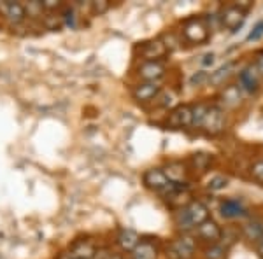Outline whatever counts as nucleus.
<instances>
[{
  "instance_id": "1",
  "label": "nucleus",
  "mask_w": 263,
  "mask_h": 259,
  "mask_svg": "<svg viewBox=\"0 0 263 259\" xmlns=\"http://www.w3.org/2000/svg\"><path fill=\"white\" fill-rule=\"evenodd\" d=\"M205 219H209L207 207L202 202L193 200L176 214V226L181 231H190V229L197 228L198 224H202Z\"/></svg>"
},
{
  "instance_id": "2",
  "label": "nucleus",
  "mask_w": 263,
  "mask_h": 259,
  "mask_svg": "<svg viewBox=\"0 0 263 259\" xmlns=\"http://www.w3.org/2000/svg\"><path fill=\"white\" fill-rule=\"evenodd\" d=\"M182 35L192 44H203L209 39V25L203 18H190L182 25Z\"/></svg>"
},
{
  "instance_id": "3",
  "label": "nucleus",
  "mask_w": 263,
  "mask_h": 259,
  "mask_svg": "<svg viewBox=\"0 0 263 259\" xmlns=\"http://www.w3.org/2000/svg\"><path fill=\"white\" fill-rule=\"evenodd\" d=\"M195 252H197V242L188 235L174 238L167 247L168 259H193Z\"/></svg>"
},
{
  "instance_id": "4",
  "label": "nucleus",
  "mask_w": 263,
  "mask_h": 259,
  "mask_svg": "<svg viewBox=\"0 0 263 259\" xmlns=\"http://www.w3.org/2000/svg\"><path fill=\"white\" fill-rule=\"evenodd\" d=\"M224 125H227L224 110L219 107V105H209L205 116H203L200 128L205 131L207 135H219L224 130Z\"/></svg>"
},
{
  "instance_id": "5",
  "label": "nucleus",
  "mask_w": 263,
  "mask_h": 259,
  "mask_svg": "<svg viewBox=\"0 0 263 259\" xmlns=\"http://www.w3.org/2000/svg\"><path fill=\"white\" fill-rule=\"evenodd\" d=\"M219 21H221V27L235 33L246 21V11L240 9L239 6H227L224 9L219 12Z\"/></svg>"
},
{
  "instance_id": "6",
  "label": "nucleus",
  "mask_w": 263,
  "mask_h": 259,
  "mask_svg": "<svg viewBox=\"0 0 263 259\" xmlns=\"http://www.w3.org/2000/svg\"><path fill=\"white\" fill-rule=\"evenodd\" d=\"M139 51H141V56L146 62H160L168 53L167 46H165L162 39H153L149 42H144Z\"/></svg>"
},
{
  "instance_id": "7",
  "label": "nucleus",
  "mask_w": 263,
  "mask_h": 259,
  "mask_svg": "<svg viewBox=\"0 0 263 259\" xmlns=\"http://www.w3.org/2000/svg\"><path fill=\"white\" fill-rule=\"evenodd\" d=\"M144 184L149 189L160 191V193H165L168 188L172 186V182L167 179V175L163 173V170L160 168H151L144 173Z\"/></svg>"
},
{
  "instance_id": "8",
  "label": "nucleus",
  "mask_w": 263,
  "mask_h": 259,
  "mask_svg": "<svg viewBox=\"0 0 263 259\" xmlns=\"http://www.w3.org/2000/svg\"><path fill=\"white\" fill-rule=\"evenodd\" d=\"M167 125L171 128H184V126H192V107L190 105H179L171 112L167 119Z\"/></svg>"
},
{
  "instance_id": "9",
  "label": "nucleus",
  "mask_w": 263,
  "mask_h": 259,
  "mask_svg": "<svg viewBox=\"0 0 263 259\" xmlns=\"http://www.w3.org/2000/svg\"><path fill=\"white\" fill-rule=\"evenodd\" d=\"M197 233H198V236H200L202 240L209 242L211 245L219 244V240H221V236H223L221 228H219L213 219H205L202 224H198Z\"/></svg>"
},
{
  "instance_id": "10",
  "label": "nucleus",
  "mask_w": 263,
  "mask_h": 259,
  "mask_svg": "<svg viewBox=\"0 0 263 259\" xmlns=\"http://www.w3.org/2000/svg\"><path fill=\"white\" fill-rule=\"evenodd\" d=\"M239 83L244 91L248 93H256L260 88V79H258V69L253 65L246 67V69L239 74Z\"/></svg>"
},
{
  "instance_id": "11",
  "label": "nucleus",
  "mask_w": 263,
  "mask_h": 259,
  "mask_svg": "<svg viewBox=\"0 0 263 259\" xmlns=\"http://www.w3.org/2000/svg\"><path fill=\"white\" fill-rule=\"evenodd\" d=\"M139 75L146 81V83H156L160 77L165 75V65L160 62H144L139 67Z\"/></svg>"
},
{
  "instance_id": "12",
  "label": "nucleus",
  "mask_w": 263,
  "mask_h": 259,
  "mask_svg": "<svg viewBox=\"0 0 263 259\" xmlns=\"http://www.w3.org/2000/svg\"><path fill=\"white\" fill-rule=\"evenodd\" d=\"M223 217L227 219H237V217H246L248 215V209L239 202V200H224L219 207Z\"/></svg>"
},
{
  "instance_id": "13",
  "label": "nucleus",
  "mask_w": 263,
  "mask_h": 259,
  "mask_svg": "<svg viewBox=\"0 0 263 259\" xmlns=\"http://www.w3.org/2000/svg\"><path fill=\"white\" fill-rule=\"evenodd\" d=\"M235 69H237V63L235 62L224 63V65L219 67V69L216 70V72L209 74V81H207V83H209L211 86H221V84H224L233 74H235Z\"/></svg>"
},
{
  "instance_id": "14",
  "label": "nucleus",
  "mask_w": 263,
  "mask_h": 259,
  "mask_svg": "<svg viewBox=\"0 0 263 259\" xmlns=\"http://www.w3.org/2000/svg\"><path fill=\"white\" fill-rule=\"evenodd\" d=\"M160 93V84L158 83H142L137 84L132 91L134 98L137 102H149L155 98L156 95Z\"/></svg>"
},
{
  "instance_id": "15",
  "label": "nucleus",
  "mask_w": 263,
  "mask_h": 259,
  "mask_svg": "<svg viewBox=\"0 0 263 259\" xmlns=\"http://www.w3.org/2000/svg\"><path fill=\"white\" fill-rule=\"evenodd\" d=\"M0 11L11 23L18 25L25 19V7L16 2H0Z\"/></svg>"
},
{
  "instance_id": "16",
  "label": "nucleus",
  "mask_w": 263,
  "mask_h": 259,
  "mask_svg": "<svg viewBox=\"0 0 263 259\" xmlns=\"http://www.w3.org/2000/svg\"><path fill=\"white\" fill-rule=\"evenodd\" d=\"M116 240H118V245H120L123 250H128V252H132V250L139 245V242H141L137 231H134V229H126V228L118 233Z\"/></svg>"
},
{
  "instance_id": "17",
  "label": "nucleus",
  "mask_w": 263,
  "mask_h": 259,
  "mask_svg": "<svg viewBox=\"0 0 263 259\" xmlns=\"http://www.w3.org/2000/svg\"><path fill=\"white\" fill-rule=\"evenodd\" d=\"M158 256V250H156V245L153 242H139V245L132 250V259H156Z\"/></svg>"
},
{
  "instance_id": "18",
  "label": "nucleus",
  "mask_w": 263,
  "mask_h": 259,
  "mask_svg": "<svg viewBox=\"0 0 263 259\" xmlns=\"http://www.w3.org/2000/svg\"><path fill=\"white\" fill-rule=\"evenodd\" d=\"M95 250H97L95 245H93L90 240H78L74 245H72L70 254L76 259H93Z\"/></svg>"
},
{
  "instance_id": "19",
  "label": "nucleus",
  "mask_w": 263,
  "mask_h": 259,
  "mask_svg": "<svg viewBox=\"0 0 263 259\" xmlns=\"http://www.w3.org/2000/svg\"><path fill=\"white\" fill-rule=\"evenodd\" d=\"M242 102V95H240L239 86H227L221 93V104L228 109H235Z\"/></svg>"
},
{
  "instance_id": "20",
  "label": "nucleus",
  "mask_w": 263,
  "mask_h": 259,
  "mask_svg": "<svg viewBox=\"0 0 263 259\" xmlns=\"http://www.w3.org/2000/svg\"><path fill=\"white\" fill-rule=\"evenodd\" d=\"M163 173L167 175V179L172 182V184H181L184 181V175H186V170H184V165L179 163V161H172L165 167Z\"/></svg>"
},
{
  "instance_id": "21",
  "label": "nucleus",
  "mask_w": 263,
  "mask_h": 259,
  "mask_svg": "<svg viewBox=\"0 0 263 259\" xmlns=\"http://www.w3.org/2000/svg\"><path fill=\"white\" fill-rule=\"evenodd\" d=\"M242 235L249 242H260L263 238V223L261 221H251L242 226Z\"/></svg>"
},
{
  "instance_id": "22",
  "label": "nucleus",
  "mask_w": 263,
  "mask_h": 259,
  "mask_svg": "<svg viewBox=\"0 0 263 259\" xmlns=\"http://www.w3.org/2000/svg\"><path fill=\"white\" fill-rule=\"evenodd\" d=\"M207 109H209V105L207 104H197L195 107H192V126H195V128H200Z\"/></svg>"
},
{
  "instance_id": "23",
  "label": "nucleus",
  "mask_w": 263,
  "mask_h": 259,
  "mask_svg": "<svg viewBox=\"0 0 263 259\" xmlns=\"http://www.w3.org/2000/svg\"><path fill=\"white\" fill-rule=\"evenodd\" d=\"M224 254H227V247H223L221 244H213L205 249V259H223Z\"/></svg>"
},
{
  "instance_id": "24",
  "label": "nucleus",
  "mask_w": 263,
  "mask_h": 259,
  "mask_svg": "<svg viewBox=\"0 0 263 259\" xmlns=\"http://www.w3.org/2000/svg\"><path fill=\"white\" fill-rule=\"evenodd\" d=\"M193 167L197 170H200V172H203V170H207V167L211 165V156L205 154V152H198V154H193Z\"/></svg>"
},
{
  "instance_id": "25",
  "label": "nucleus",
  "mask_w": 263,
  "mask_h": 259,
  "mask_svg": "<svg viewBox=\"0 0 263 259\" xmlns=\"http://www.w3.org/2000/svg\"><path fill=\"white\" fill-rule=\"evenodd\" d=\"M42 2H37V0H33V2H28L27 9H25V16H32V18H39L42 14Z\"/></svg>"
},
{
  "instance_id": "26",
  "label": "nucleus",
  "mask_w": 263,
  "mask_h": 259,
  "mask_svg": "<svg viewBox=\"0 0 263 259\" xmlns=\"http://www.w3.org/2000/svg\"><path fill=\"white\" fill-rule=\"evenodd\" d=\"M227 184H228L227 177H224V175H216V177H213V179L209 181L207 188H209L211 191H219V189H223Z\"/></svg>"
},
{
  "instance_id": "27",
  "label": "nucleus",
  "mask_w": 263,
  "mask_h": 259,
  "mask_svg": "<svg viewBox=\"0 0 263 259\" xmlns=\"http://www.w3.org/2000/svg\"><path fill=\"white\" fill-rule=\"evenodd\" d=\"M207 81H209V74H207L205 70H200L190 77V84H192V86H202V84L207 83Z\"/></svg>"
},
{
  "instance_id": "28",
  "label": "nucleus",
  "mask_w": 263,
  "mask_h": 259,
  "mask_svg": "<svg viewBox=\"0 0 263 259\" xmlns=\"http://www.w3.org/2000/svg\"><path fill=\"white\" fill-rule=\"evenodd\" d=\"M261 37H263V21H258V23L253 27V30L249 32V35H248V42L260 41Z\"/></svg>"
},
{
  "instance_id": "29",
  "label": "nucleus",
  "mask_w": 263,
  "mask_h": 259,
  "mask_svg": "<svg viewBox=\"0 0 263 259\" xmlns=\"http://www.w3.org/2000/svg\"><path fill=\"white\" fill-rule=\"evenodd\" d=\"M251 175H253L254 181L263 182V160L256 161V163L251 167Z\"/></svg>"
},
{
  "instance_id": "30",
  "label": "nucleus",
  "mask_w": 263,
  "mask_h": 259,
  "mask_svg": "<svg viewBox=\"0 0 263 259\" xmlns=\"http://www.w3.org/2000/svg\"><path fill=\"white\" fill-rule=\"evenodd\" d=\"M63 21L69 28H76V12L74 9H65L63 12Z\"/></svg>"
},
{
  "instance_id": "31",
  "label": "nucleus",
  "mask_w": 263,
  "mask_h": 259,
  "mask_svg": "<svg viewBox=\"0 0 263 259\" xmlns=\"http://www.w3.org/2000/svg\"><path fill=\"white\" fill-rule=\"evenodd\" d=\"M93 11L97 12V14H102V12H105L109 9V2H105V0H100V2H93Z\"/></svg>"
},
{
  "instance_id": "32",
  "label": "nucleus",
  "mask_w": 263,
  "mask_h": 259,
  "mask_svg": "<svg viewBox=\"0 0 263 259\" xmlns=\"http://www.w3.org/2000/svg\"><path fill=\"white\" fill-rule=\"evenodd\" d=\"M111 250L109 249H97L95 254H93V259H111Z\"/></svg>"
},
{
  "instance_id": "33",
  "label": "nucleus",
  "mask_w": 263,
  "mask_h": 259,
  "mask_svg": "<svg viewBox=\"0 0 263 259\" xmlns=\"http://www.w3.org/2000/svg\"><path fill=\"white\" fill-rule=\"evenodd\" d=\"M172 104H174V95H172V93H163L160 105H162V107H171Z\"/></svg>"
},
{
  "instance_id": "34",
  "label": "nucleus",
  "mask_w": 263,
  "mask_h": 259,
  "mask_svg": "<svg viewBox=\"0 0 263 259\" xmlns=\"http://www.w3.org/2000/svg\"><path fill=\"white\" fill-rule=\"evenodd\" d=\"M58 6H60V2H57V0H46V2H42V9H48V11L57 9Z\"/></svg>"
},
{
  "instance_id": "35",
  "label": "nucleus",
  "mask_w": 263,
  "mask_h": 259,
  "mask_svg": "<svg viewBox=\"0 0 263 259\" xmlns=\"http://www.w3.org/2000/svg\"><path fill=\"white\" fill-rule=\"evenodd\" d=\"M213 63H214V54L213 53H209V54H205V56H203V60H202L203 67H211Z\"/></svg>"
},
{
  "instance_id": "36",
  "label": "nucleus",
  "mask_w": 263,
  "mask_h": 259,
  "mask_svg": "<svg viewBox=\"0 0 263 259\" xmlns=\"http://www.w3.org/2000/svg\"><path fill=\"white\" fill-rule=\"evenodd\" d=\"M256 69H258V72L263 74V51H260V53L256 54Z\"/></svg>"
},
{
  "instance_id": "37",
  "label": "nucleus",
  "mask_w": 263,
  "mask_h": 259,
  "mask_svg": "<svg viewBox=\"0 0 263 259\" xmlns=\"http://www.w3.org/2000/svg\"><path fill=\"white\" fill-rule=\"evenodd\" d=\"M258 256H260L261 259H263V238L260 240V242H258Z\"/></svg>"
},
{
  "instance_id": "38",
  "label": "nucleus",
  "mask_w": 263,
  "mask_h": 259,
  "mask_svg": "<svg viewBox=\"0 0 263 259\" xmlns=\"http://www.w3.org/2000/svg\"><path fill=\"white\" fill-rule=\"evenodd\" d=\"M58 259H76L74 256H72V254L70 252H65V254H62V256L60 257H58Z\"/></svg>"
},
{
  "instance_id": "39",
  "label": "nucleus",
  "mask_w": 263,
  "mask_h": 259,
  "mask_svg": "<svg viewBox=\"0 0 263 259\" xmlns=\"http://www.w3.org/2000/svg\"><path fill=\"white\" fill-rule=\"evenodd\" d=\"M111 259H123V257H121V256H118V254H112Z\"/></svg>"
},
{
  "instance_id": "40",
  "label": "nucleus",
  "mask_w": 263,
  "mask_h": 259,
  "mask_svg": "<svg viewBox=\"0 0 263 259\" xmlns=\"http://www.w3.org/2000/svg\"><path fill=\"white\" fill-rule=\"evenodd\" d=\"M0 259H2V257H0Z\"/></svg>"
}]
</instances>
